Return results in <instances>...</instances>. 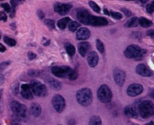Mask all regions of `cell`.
Masks as SVG:
<instances>
[{"label": "cell", "instance_id": "45", "mask_svg": "<svg viewBox=\"0 0 154 125\" xmlns=\"http://www.w3.org/2000/svg\"><path fill=\"white\" fill-rule=\"evenodd\" d=\"M15 10L14 9V8H13V10H12L11 12L10 17V18H13L15 17Z\"/></svg>", "mask_w": 154, "mask_h": 125}, {"label": "cell", "instance_id": "1", "mask_svg": "<svg viewBox=\"0 0 154 125\" xmlns=\"http://www.w3.org/2000/svg\"><path fill=\"white\" fill-rule=\"evenodd\" d=\"M52 72L56 77L74 81L78 78V74L70 67L66 66H54L52 68Z\"/></svg>", "mask_w": 154, "mask_h": 125}, {"label": "cell", "instance_id": "54", "mask_svg": "<svg viewBox=\"0 0 154 125\" xmlns=\"http://www.w3.org/2000/svg\"><path fill=\"white\" fill-rule=\"evenodd\" d=\"M11 125H21L19 124L16 123H15L12 124Z\"/></svg>", "mask_w": 154, "mask_h": 125}, {"label": "cell", "instance_id": "46", "mask_svg": "<svg viewBox=\"0 0 154 125\" xmlns=\"http://www.w3.org/2000/svg\"><path fill=\"white\" fill-rule=\"evenodd\" d=\"M76 124V122L74 120H71L68 122V125H75Z\"/></svg>", "mask_w": 154, "mask_h": 125}, {"label": "cell", "instance_id": "4", "mask_svg": "<svg viewBox=\"0 0 154 125\" xmlns=\"http://www.w3.org/2000/svg\"><path fill=\"white\" fill-rule=\"evenodd\" d=\"M98 98L103 103H108L112 99V93L110 89L106 85H103L99 88L97 92Z\"/></svg>", "mask_w": 154, "mask_h": 125}, {"label": "cell", "instance_id": "42", "mask_svg": "<svg viewBox=\"0 0 154 125\" xmlns=\"http://www.w3.org/2000/svg\"><path fill=\"white\" fill-rule=\"evenodd\" d=\"M122 11L127 16L129 17L131 15V12H130L129 10L127 9H126V8H123V9H122Z\"/></svg>", "mask_w": 154, "mask_h": 125}, {"label": "cell", "instance_id": "24", "mask_svg": "<svg viewBox=\"0 0 154 125\" xmlns=\"http://www.w3.org/2000/svg\"><path fill=\"white\" fill-rule=\"evenodd\" d=\"M65 48L67 52V54L71 57L74 55L76 53V48L74 45L70 43H67L65 46Z\"/></svg>", "mask_w": 154, "mask_h": 125}, {"label": "cell", "instance_id": "10", "mask_svg": "<svg viewBox=\"0 0 154 125\" xmlns=\"http://www.w3.org/2000/svg\"><path fill=\"white\" fill-rule=\"evenodd\" d=\"M143 87L138 84H133L128 87L127 94L129 96H137L143 92Z\"/></svg>", "mask_w": 154, "mask_h": 125}, {"label": "cell", "instance_id": "12", "mask_svg": "<svg viewBox=\"0 0 154 125\" xmlns=\"http://www.w3.org/2000/svg\"><path fill=\"white\" fill-rule=\"evenodd\" d=\"M21 94L22 96L26 100H32L33 95L30 84H24L21 86Z\"/></svg>", "mask_w": 154, "mask_h": 125}, {"label": "cell", "instance_id": "21", "mask_svg": "<svg viewBox=\"0 0 154 125\" xmlns=\"http://www.w3.org/2000/svg\"><path fill=\"white\" fill-rule=\"evenodd\" d=\"M47 82L51 88L55 90H59L62 88V83L53 78H49L47 80Z\"/></svg>", "mask_w": 154, "mask_h": 125}, {"label": "cell", "instance_id": "8", "mask_svg": "<svg viewBox=\"0 0 154 125\" xmlns=\"http://www.w3.org/2000/svg\"><path fill=\"white\" fill-rule=\"evenodd\" d=\"M72 7V5L69 3L61 4L60 3H57L54 5V10L59 15L64 16L67 15L70 11Z\"/></svg>", "mask_w": 154, "mask_h": 125}, {"label": "cell", "instance_id": "19", "mask_svg": "<svg viewBox=\"0 0 154 125\" xmlns=\"http://www.w3.org/2000/svg\"><path fill=\"white\" fill-rule=\"evenodd\" d=\"M124 113L128 117L136 118L138 117V112L135 106L132 105L126 107L124 110Z\"/></svg>", "mask_w": 154, "mask_h": 125}, {"label": "cell", "instance_id": "38", "mask_svg": "<svg viewBox=\"0 0 154 125\" xmlns=\"http://www.w3.org/2000/svg\"><path fill=\"white\" fill-rule=\"evenodd\" d=\"M1 6L2 7V8H4V10L5 11L7 12V13H10L11 12V8L10 7L9 4L8 3H3L1 5Z\"/></svg>", "mask_w": 154, "mask_h": 125}, {"label": "cell", "instance_id": "5", "mask_svg": "<svg viewBox=\"0 0 154 125\" xmlns=\"http://www.w3.org/2000/svg\"><path fill=\"white\" fill-rule=\"evenodd\" d=\"M12 111L18 117L25 118L27 116V108L25 105L17 101H13L10 105Z\"/></svg>", "mask_w": 154, "mask_h": 125}, {"label": "cell", "instance_id": "39", "mask_svg": "<svg viewBox=\"0 0 154 125\" xmlns=\"http://www.w3.org/2000/svg\"><path fill=\"white\" fill-rule=\"evenodd\" d=\"M0 21H3L4 22H6L7 21V16L5 12L3 11L0 12Z\"/></svg>", "mask_w": 154, "mask_h": 125}, {"label": "cell", "instance_id": "6", "mask_svg": "<svg viewBox=\"0 0 154 125\" xmlns=\"http://www.w3.org/2000/svg\"><path fill=\"white\" fill-rule=\"evenodd\" d=\"M30 86L33 93L37 97L46 96L48 91L45 85L36 80L31 81Z\"/></svg>", "mask_w": 154, "mask_h": 125}, {"label": "cell", "instance_id": "44", "mask_svg": "<svg viewBox=\"0 0 154 125\" xmlns=\"http://www.w3.org/2000/svg\"><path fill=\"white\" fill-rule=\"evenodd\" d=\"M5 82V77L3 75L0 74V86L3 85Z\"/></svg>", "mask_w": 154, "mask_h": 125}, {"label": "cell", "instance_id": "30", "mask_svg": "<svg viewBox=\"0 0 154 125\" xmlns=\"http://www.w3.org/2000/svg\"><path fill=\"white\" fill-rule=\"evenodd\" d=\"M80 24L76 22H72L70 23L69 25V29L72 32H75L76 31L77 29H78V28L80 27Z\"/></svg>", "mask_w": 154, "mask_h": 125}, {"label": "cell", "instance_id": "58", "mask_svg": "<svg viewBox=\"0 0 154 125\" xmlns=\"http://www.w3.org/2000/svg\"><path fill=\"white\" fill-rule=\"evenodd\" d=\"M0 125H1V123H0Z\"/></svg>", "mask_w": 154, "mask_h": 125}, {"label": "cell", "instance_id": "49", "mask_svg": "<svg viewBox=\"0 0 154 125\" xmlns=\"http://www.w3.org/2000/svg\"><path fill=\"white\" fill-rule=\"evenodd\" d=\"M10 26H11L12 29H13V30H15L16 29V25L15 23L11 24Z\"/></svg>", "mask_w": 154, "mask_h": 125}, {"label": "cell", "instance_id": "51", "mask_svg": "<svg viewBox=\"0 0 154 125\" xmlns=\"http://www.w3.org/2000/svg\"><path fill=\"white\" fill-rule=\"evenodd\" d=\"M50 40L47 41L45 43H44V45L45 46H48L50 44Z\"/></svg>", "mask_w": 154, "mask_h": 125}, {"label": "cell", "instance_id": "2", "mask_svg": "<svg viewBox=\"0 0 154 125\" xmlns=\"http://www.w3.org/2000/svg\"><path fill=\"white\" fill-rule=\"evenodd\" d=\"M76 99L78 103L82 106H89L93 101V94L90 89L83 88L78 91L76 94Z\"/></svg>", "mask_w": 154, "mask_h": 125}, {"label": "cell", "instance_id": "25", "mask_svg": "<svg viewBox=\"0 0 154 125\" xmlns=\"http://www.w3.org/2000/svg\"><path fill=\"white\" fill-rule=\"evenodd\" d=\"M89 125H102V120L98 116H93L90 118Z\"/></svg>", "mask_w": 154, "mask_h": 125}, {"label": "cell", "instance_id": "11", "mask_svg": "<svg viewBox=\"0 0 154 125\" xmlns=\"http://www.w3.org/2000/svg\"><path fill=\"white\" fill-rule=\"evenodd\" d=\"M114 78L116 84L119 86H122L124 85L125 81V73L121 70L116 69L114 71Z\"/></svg>", "mask_w": 154, "mask_h": 125}, {"label": "cell", "instance_id": "47", "mask_svg": "<svg viewBox=\"0 0 154 125\" xmlns=\"http://www.w3.org/2000/svg\"><path fill=\"white\" fill-rule=\"evenodd\" d=\"M104 13L105 14V15H106L110 16V13L109 12L108 10H107V9H104Z\"/></svg>", "mask_w": 154, "mask_h": 125}, {"label": "cell", "instance_id": "18", "mask_svg": "<svg viewBox=\"0 0 154 125\" xmlns=\"http://www.w3.org/2000/svg\"><path fill=\"white\" fill-rule=\"evenodd\" d=\"M136 72L143 77H151L153 75L152 72H151L148 68L143 64H140L137 66Z\"/></svg>", "mask_w": 154, "mask_h": 125}, {"label": "cell", "instance_id": "22", "mask_svg": "<svg viewBox=\"0 0 154 125\" xmlns=\"http://www.w3.org/2000/svg\"><path fill=\"white\" fill-rule=\"evenodd\" d=\"M71 21V19L69 17H65L60 20L58 22V27L61 30H64L66 28L67 25Z\"/></svg>", "mask_w": 154, "mask_h": 125}, {"label": "cell", "instance_id": "16", "mask_svg": "<svg viewBox=\"0 0 154 125\" xmlns=\"http://www.w3.org/2000/svg\"><path fill=\"white\" fill-rule=\"evenodd\" d=\"M88 63L91 67H95L99 61V57L98 54L94 51L90 53L87 58Z\"/></svg>", "mask_w": 154, "mask_h": 125}, {"label": "cell", "instance_id": "48", "mask_svg": "<svg viewBox=\"0 0 154 125\" xmlns=\"http://www.w3.org/2000/svg\"><path fill=\"white\" fill-rule=\"evenodd\" d=\"M3 90L2 89H0V102L2 99V96H3Z\"/></svg>", "mask_w": 154, "mask_h": 125}, {"label": "cell", "instance_id": "37", "mask_svg": "<svg viewBox=\"0 0 154 125\" xmlns=\"http://www.w3.org/2000/svg\"><path fill=\"white\" fill-rule=\"evenodd\" d=\"M24 0H10V3L13 8H15L19 4L23 3Z\"/></svg>", "mask_w": 154, "mask_h": 125}, {"label": "cell", "instance_id": "35", "mask_svg": "<svg viewBox=\"0 0 154 125\" xmlns=\"http://www.w3.org/2000/svg\"><path fill=\"white\" fill-rule=\"evenodd\" d=\"M10 62L9 61L4 62L0 64V73L4 71L6 69V68L10 65Z\"/></svg>", "mask_w": 154, "mask_h": 125}, {"label": "cell", "instance_id": "23", "mask_svg": "<svg viewBox=\"0 0 154 125\" xmlns=\"http://www.w3.org/2000/svg\"><path fill=\"white\" fill-rule=\"evenodd\" d=\"M139 24L138 18L137 17H133L127 22L125 26L127 28H133L137 27Z\"/></svg>", "mask_w": 154, "mask_h": 125}, {"label": "cell", "instance_id": "57", "mask_svg": "<svg viewBox=\"0 0 154 125\" xmlns=\"http://www.w3.org/2000/svg\"><path fill=\"white\" fill-rule=\"evenodd\" d=\"M1 35H0V39H1Z\"/></svg>", "mask_w": 154, "mask_h": 125}, {"label": "cell", "instance_id": "20", "mask_svg": "<svg viewBox=\"0 0 154 125\" xmlns=\"http://www.w3.org/2000/svg\"><path fill=\"white\" fill-rule=\"evenodd\" d=\"M90 49V45L89 43L84 42L79 43L78 45V51L80 55L82 57H85Z\"/></svg>", "mask_w": 154, "mask_h": 125}, {"label": "cell", "instance_id": "15", "mask_svg": "<svg viewBox=\"0 0 154 125\" xmlns=\"http://www.w3.org/2000/svg\"><path fill=\"white\" fill-rule=\"evenodd\" d=\"M76 35L78 40H86L90 37V32L89 29L83 27L78 30Z\"/></svg>", "mask_w": 154, "mask_h": 125}, {"label": "cell", "instance_id": "53", "mask_svg": "<svg viewBox=\"0 0 154 125\" xmlns=\"http://www.w3.org/2000/svg\"><path fill=\"white\" fill-rule=\"evenodd\" d=\"M146 125H154V123L153 121H151L149 123L147 124Z\"/></svg>", "mask_w": 154, "mask_h": 125}, {"label": "cell", "instance_id": "28", "mask_svg": "<svg viewBox=\"0 0 154 125\" xmlns=\"http://www.w3.org/2000/svg\"><path fill=\"white\" fill-rule=\"evenodd\" d=\"M11 90L13 94L14 95H17L19 93V84L18 82L14 83L12 85Z\"/></svg>", "mask_w": 154, "mask_h": 125}, {"label": "cell", "instance_id": "40", "mask_svg": "<svg viewBox=\"0 0 154 125\" xmlns=\"http://www.w3.org/2000/svg\"><path fill=\"white\" fill-rule=\"evenodd\" d=\"M28 57L29 58V60H33L35 59L37 57V55L35 54L34 53L30 51L28 53Z\"/></svg>", "mask_w": 154, "mask_h": 125}, {"label": "cell", "instance_id": "55", "mask_svg": "<svg viewBox=\"0 0 154 125\" xmlns=\"http://www.w3.org/2000/svg\"><path fill=\"white\" fill-rule=\"evenodd\" d=\"M126 1H134V0H126Z\"/></svg>", "mask_w": 154, "mask_h": 125}, {"label": "cell", "instance_id": "9", "mask_svg": "<svg viewBox=\"0 0 154 125\" xmlns=\"http://www.w3.org/2000/svg\"><path fill=\"white\" fill-rule=\"evenodd\" d=\"M141 52V49L137 45H131L128 47L124 52L125 56L127 58H136Z\"/></svg>", "mask_w": 154, "mask_h": 125}, {"label": "cell", "instance_id": "29", "mask_svg": "<svg viewBox=\"0 0 154 125\" xmlns=\"http://www.w3.org/2000/svg\"><path fill=\"white\" fill-rule=\"evenodd\" d=\"M96 47L98 50L101 53H103L105 51V48L104 44L99 39H97L96 40Z\"/></svg>", "mask_w": 154, "mask_h": 125}, {"label": "cell", "instance_id": "41", "mask_svg": "<svg viewBox=\"0 0 154 125\" xmlns=\"http://www.w3.org/2000/svg\"><path fill=\"white\" fill-rule=\"evenodd\" d=\"M37 14L38 17L39 18L40 20L43 19L44 18H45V14H44L43 12L42 11H41V10H38V11H37Z\"/></svg>", "mask_w": 154, "mask_h": 125}, {"label": "cell", "instance_id": "56", "mask_svg": "<svg viewBox=\"0 0 154 125\" xmlns=\"http://www.w3.org/2000/svg\"><path fill=\"white\" fill-rule=\"evenodd\" d=\"M4 1V0H0V1Z\"/></svg>", "mask_w": 154, "mask_h": 125}, {"label": "cell", "instance_id": "43", "mask_svg": "<svg viewBox=\"0 0 154 125\" xmlns=\"http://www.w3.org/2000/svg\"><path fill=\"white\" fill-rule=\"evenodd\" d=\"M6 50H7V49H6V47L1 43H0V52L4 53L6 51Z\"/></svg>", "mask_w": 154, "mask_h": 125}, {"label": "cell", "instance_id": "52", "mask_svg": "<svg viewBox=\"0 0 154 125\" xmlns=\"http://www.w3.org/2000/svg\"><path fill=\"white\" fill-rule=\"evenodd\" d=\"M139 1H140L141 3H142L143 4H145L148 1V0H139Z\"/></svg>", "mask_w": 154, "mask_h": 125}, {"label": "cell", "instance_id": "34", "mask_svg": "<svg viewBox=\"0 0 154 125\" xmlns=\"http://www.w3.org/2000/svg\"><path fill=\"white\" fill-rule=\"evenodd\" d=\"M147 12L149 13L152 14L154 12V1L146 6Z\"/></svg>", "mask_w": 154, "mask_h": 125}, {"label": "cell", "instance_id": "36", "mask_svg": "<svg viewBox=\"0 0 154 125\" xmlns=\"http://www.w3.org/2000/svg\"><path fill=\"white\" fill-rule=\"evenodd\" d=\"M111 14L112 17L115 19L120 20L122 19V18H123V16L120 13L111 11Z\"/></svg>", "mask_w": 154, "mask_h": 125}, {"label": "cell", "instance_id": "50", "mask_svg": "<svg viewBox=\"0 0 154 125\" xmlns=\"http://www.w3.org/2000/svg\"><path fill=\"white\" fill-rule=\"evenodd\" d=\"M150 96L152 98L154 99V90H153L151 92V93Z\"/></svg>", "mask_w": 154, "mask_h": 125}, {"label": "cell", "instance_id": "31", "mask_svg": "<svg viewBox=\"0 0 154 125\" xmlns=\"http://www.w3.org/2000/svg\"><path fill=\"white\" fill-rule=\"evenodd\" d=\"M89 5L91 7V8L96 12L99 13L101 11V9L100 8V7L95 2H93V1H90L89 2Z\"/></svg>", "mask_w": 154, "mask_h": 125}, {"label": "cell", "instance_id": "3", "mask_svg": "<svg viewBox=\"0 0 154 125\" xmlns=\"http://www.w3.org/2000/svg\"><path fill=\"white\" fill-rule=\"evenodd\" d=\"M139 113L144 119L150 117L154 114V105L150 100H145L140 104Z\"/></svg>", "mask_w": 154, "mask_h": 125}, {"label": "cell", "instance_id": "13", "mask_svg": "<svg viewBox=\"0 0 154 125\" xmlns=\"http://www.w3.org/2000/svg\"><path fill=\"white\" fill-rule=\"evenodd\" d=\"M108 21L105 18L91 15L90 19L89 25L94 26H103L108 25Z\"/></svg>", "mask_w": 154, "mask_h": 125}, {"label": "cell", "instance_id": "14", "mask_svg": "<svg viewBox=\"0 0 154 125\" xmlns=\"http://www.w3.org/2000/svg\"><path fill=\"white\" fill-rule=\"evenodd\" d=\"M91 15L85 11H82L78 12L77 14V19L80 23L84 25H89L90 19Z\"/></svg>", "mask_w": 154, "mask_h": 125}, {"label": "cell", "instance_id": "7", "mask_svg": "<svg viewBox=\"0 0 154 125\" xmlns=\"http://www.w3.org/2000/svg\"><path fill=\"white\" fill-rule=\"evenodd\" d=\"M54 108L58 113H62L65 109L66 101L65 99L60 95H55L52 99Z\"/></svg>", "mask_w": 154, "mask_h": 125}, {"label": "cell", "instance_id": "27", "mask_svg": "<svg viewBox=\"0 0 154 125\" xmlns=\"http://www.w3.org/2000/svg\"><path fill=\"white\" fill-rule=\"evenodd\" d=\"M4 42L10 47H14L16 45V41L14 39L10 38L7 36H5L3 38Z\"/></svg>", "mask_w": 154, "mask_h": 125}, {"label": "cell", "instance_id": "32", "mask_svg": "<svg viewBox=\"0 0 154 125\" xmlns=\"http://www.w3.org/2000/svg\"><path fill=\"white\" fill-rule=\"evenodd\" d=\"M45 24H46L49 28H51V29H53L55 28V22L54 20L51 19H46L44 22Z\"/></svg>", "mask_w": 154, "mask_h": 125}, {"label": "cell", "instance_id": "17", "mask_svg": "<svg viewBox=\"0 0 154 125\" xmlns=\"http://www.w3.org/2000/svg\"><path fill=\"white\" fill-rule=\"evenodd\" d=\"M30 113L34 117H39L42 113V108L40 104L37 103L31 104L30 107Z\"/></svg>", "mask_w": 154, "mask_h": 125}, {"label": "cell", "instance_id": "33", "mask_svg": "<svg viewBox=\"0 0 154 125\" xmlns=\"http://www.w3.org/2000/svg\"><path fill=\"white\" fill-rule=\"evenodd\" d=\"M28 74L29 76L32 77H37L39 76L41 74V72L39 70H29Z\"/></svg>", "mask_w": 154, "mask_h": 125}, {"label": "cell", "instance_id": "59", "mask_svg": "<svg viewBox=\"0 0 154 125\" xmlns=\"http://www.w3.org/2000/svg\"></svg>", "mask_w": 154, "mask_h": 125}, {"label": "cell", "instance_id": "26", "mask_svg": "<svg viewBox=\"0 0 154 125\" xmlns=\"http://www.w3.org/2000/svg\"><path fill=\"white\" fill-rule=\"evenodd\" d=\"M139 23L142 27L145 28H149L152 25V22L150 20L143 17L141 18L139 20Z\"/></svg>", "mask_w": 154, "mask_h": 125}]
</instances>
